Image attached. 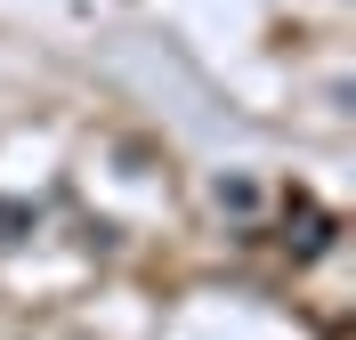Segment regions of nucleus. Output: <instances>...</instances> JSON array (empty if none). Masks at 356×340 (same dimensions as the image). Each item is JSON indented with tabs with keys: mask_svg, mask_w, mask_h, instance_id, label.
<instances>
[{
	"mask_svg": "<svg viewBox=\"0 0 356 340\" xmlns=\"http://www.w3.org/2000/svg\"><path fill=\"white\" fill-rule=\"evenodd\" d=\"M41 219H49V211L33 203V195H0V251L33 243V235H41Z\"/></svg>",
	"mask_w": 356,
	"mask_h": 340,
	"instance_id": "f257e3e1",
	"label": "nucleus"
},
{
	"mask_svg": "<svg viewBox=\"0 0 356 340\" xmlns=\"http://www.w3.org/2000/svg\"><path fill=\"white\" fill-rule=\"evenodd\" d=\"M259 195H251V179H219V211H251Z\"/></svg>",
	"mask_w": 356,
	"mask_h": 340,
	"instance_id": "f03ea898",
	"label": "nucleus"
}]
</instances>
